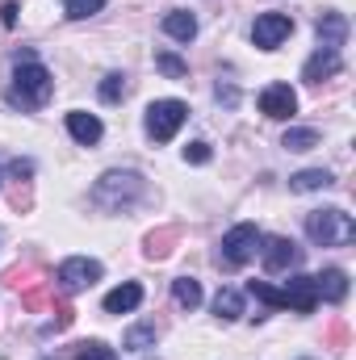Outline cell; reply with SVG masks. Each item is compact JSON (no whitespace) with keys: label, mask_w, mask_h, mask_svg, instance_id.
<instances>
[{"label":"cell","mask_w":356,"mask_h":360,"mask_svg":"<svg viewBox=\"0 0 356 360\" xmlns=\"http://www.w3.org/2000/svg\"><path fill=\"white\" fill-rule=\"evenodd\" d=\"M55 89L51 72L34 59V51H17V68H13V89H8V101L17 109H38L46 105V96Z\"/></svg>","instance_id":"1"},{"label":"cell","mask_w":356,"mask_h":360,"mask_svg":"<svg viewBox=\"0 0 356 360\" xmlns=\"http://www.w3.org/2000/svg\"><path fill=\"white\" fill-rule=\"evenodd\" d=\"M306 235H310V243H319V248H348L356 239V222L348 210H340V205H331V210H310L306 214Z\"/></svg>","instance_id":"2"},{"label":"cell","mask_w":356,"mask_h":360,"mask_svg":"<svg viewBox=\"0 0 356 360\" xmlns=\"http://www.w3.org/2000/svg\"><path fill=\"white\" fill-rule=\"evenodd\" d=\"M143 176L139 172H105V176L92 184V205L117 214V210H130L139 197H143Z\"/></svg>","instance_id":"3"},{"label":"cell","mask_w":356,"mask_h":360,"mask_svg":"<svg viewBox=\"0 0 356 360\" xmlns=\"http://www.w3.org/2000/svg\"><path fill=\"white\" fill-rule=\"evenodd\" d=\"M260 243H265L260 226H252V222H239V226H231V231L222 235L218 264H222V269H243V264H248V260L260 252Z\"/></svg>","instance_id":"4"},{"label":"cell","mask_w":356,"mask_h":360,"mask_svg":"<svg viewBox=\"0 0 356 360\" xmlns=\"http://www.w3.org/2000/svg\"><path fill=\"white\" fill-rule=\"evenodd\" d=\"M184 117H189V105L184 101H172V96L168 101H151L147 105V134L155 143H168L180 126H184Z\"/></svg>","instance_id":"5"},{"label":"cell","mask_w":356,"mask_h":360,"mask_svg":"<svg viewBox=\"0 0 356 360\" xmlns=\"http://www.w3.org/2000/svg\"><path fill=\"white\" fill-rule=\"evenodd\" d=\"M55 281H59V289H63V293H80V289H89L92 281H101V264L89 260V256H72V260H63V264H59Z\"/></svg>","instance_id":"6"},{"label":"cell","mask_w":356,"mask_h":360,"mask_svg":"<svg viewBox=\"0 0 356 360\" xmlns=\"http://www.w3.org/2000/svg\"><path fill=\"white\" fill-rule=\"evenodd\" d=\"M289 34H293V17H285V13H260L252 25V42L260 51H276Z\"/></svg>","instance_id":"7"},{"label":"cell","mask_w":356,"mask_h":360,"mask_svg":"<svg viewBox=\"0 0 356 360\" xmlns=\"http://www.w3.org/2000/svg\"><path fill=\"white\" fill-rule=\"evenodd\" d=\"M260 256H265V269H268V272H289V269H298V264H302V252H298V243H293V239H285V235L265 239Z\"/></svg>","instance_id":"8"},{"label":"cell","mask_w":356,"mask_h":360,"mask_svg":"<svg viewBox=\"0 0 356 360\" xmlns=\"http://www.w3.org/2000/svg\"><path fill=\"white\" fill-rule=\"evenodd\" d=\"M260 113H265V117H276V122L293 117V113H298V92L289 89V84H268V89L260 92Z\"/></svg>","instance_id":"9"},{"label":"cell","mask_w":356,"mask_h":360,"mask_svg":"<svg viewBox=\"0 0 356 360\" xmlns=\"http://www.w3.org/2000/svg\"><path fill=\"white\" fill-rule=\"evenodd\" d=\"M344 72V59H340V51H314L310 59H306V68H302V80L306 84H319V80H327V76H340Z\"/></svg>","instance_id":"10"},{"label":"cell","mask_w":356,"mask_h":360,"mask_svg":"<svg viewBox=\"0 0 356 360\" xmlns=\"http://www.w3.org/2000/svg\"><path fill=\"white\" fill-rule=\"evenodd\" d=\"M285 310H298V314H310L319 306V293H314V276H293L285 289Z\"/></svg>","instance_id":"11"},{"label":"cell","mask_w":356,"mask_h":360,"mask_svg":"<svg viewBox=\"0 0 356 360\" xmlns=\"http://www.w3.org/2000/svg\"><path fill=\"white\" fill-rule=\"evenodd\" d=\"M68 134H72L76 143H84V147H92V143H101L105 126H101V117H96V113H84V109H72V113H68Z\"/></svg>","instance_id":"12"},{"label":"cell","mask_w":356,"mask_h":360,"mask_svg":"<svg viewBox=\"0 0 356 360\" xmlns=\"http://www.w3.org/2000/svg\"><path fill=\"white\" fill-rule=\"evenodd\" d=\"M348 38V17L344 13H323L319 17V46L323 51H340Z\"/></svg>","instance_id":"13"},{"label":"cell","mask_w":356,"mask_h":360,"mask_svg":"<svg viewBox=\"0 0 356 360\" xmlns=\"http://www.w3.org/2000/svg\"><path fill=\"white\" fill-rule=\"evenodd\" d=\"M139 302H143V285L126 281L113 293H105V314H130V310H139Z\"/></svg>","instance_id":"14"},{"label":"cell","mask_w":356,"mask_h":360,"mask_svg":"<svg viewBox=\"0 0 356 360\" xmlns=\"http://www.w3.org/2000/svg\"><path fill=\"white\" fill-rule=\"evenodd\" d=\"M314 293L327 302H344L348 297V272L344 269H323L314 276Z\"/></svg>","instance_id":"15"},{"label":"cell","mask_w":356,"mask_h":360,"mask_svg":"<svg viewBox=\"0 0 356 360\" xmlns=\"http://www.w3.org/2000/svg\"><path fill=\"white\" fill-rule=\"evenodd\" d=\"M164 34L177 38V42H189V38L197 34V17H193L189 8H172V13L164 17Z\"/></svg>","instance_id":"16"},{"label":"cell","mask_w":356,"mask_h":360,"mask_svg":"<svg viewBox=\"0 0 356 360\" xmlns=\"http://www.w3.org/2000/svg\"><path fill=\"white\" fill-rule=\"evenodd\" d=\"M327 184H336V176L327 168H306V172L289 176V188L293 193H314V188H327Z\"/></svg>","instance_id":"17"},{"label":"cell","mask_w":356,"mask_h":360,"mask_svg":"<svg viewBox=\"0 0 356 360\" xmlns=\"http://www.w3.org/2000/svg\"><path fill=\"white\" fill-rule=\"evenodd\" d=\"M214 314H218L222 323H235V319L243 314V297H239V289H218V297H214Z\"/></svg>","instance_id":"18"},{"label":"cell","mask_w":356,"mask_h":360,"mask_svg":"<svg viewBox=\"0 0 356 360\" xmlns=\"http://www.w3.org/2000/svg\"><path fill=\"white\" fill-rule=\"evenodd\" d=\"M172 297H177L180 310H197V306H201V285H197L193 276H177V281H172Z\"/></svg>","instance_id":"19"},{"label":"cell","mask_w":356,"mask_h":360,"mask_svg":"<svg viewBox=\"0 0 356 360\" xmlns=\"http://www.w3.org/2000/svg\"><path fill=\"white\" fill-rule=\"evenodd\" d=\"M172 243H177V231H151L143 256H147V260H168V256H172Z\"/></svg>","instance_id":"20"},{"label":"cell","mask_w":356,"mask_h":360,"mask_svg":"<svg viewBox=\"0 0 356 360\" xmlns=\"http://www.w3.org/2000/svg\"><path fill=\"white\" fill-rule=\"evenodd\" d=\"M122 348H130V352H147V348H155V323H139V327H130L126 340H122Z\"/></svg>","instance_id":"21"},{"label":"cell","mask_w":356,"mask_h":360,"mask_svg":"<svg viewBox=\"0 0 356 360\" xmlns=\"http://www.w3.org/2000/svg\"><path fill=\"white\" fill-rule=\"evenodd\" d=\"M281 147H289V151H310V147H319V130H310V126H293V130H285Z\"/></svg>","instance_id":"22"},{"label":"cell","mask_w":356,"mask_h":360,"mask_svg":"<svg viewBox=\"0 0 356 360\" xmlns=\"http://www.w3.org/2000/svg\"><path fill=\"white\" fill-rule=\"evenodd\" d=\"M126 92H130V84H126V76H122V72H109V76L101 80V101H109V105H117Z\"/></svg>","instance_id":"23"},{"label":"cell","mask_w":356,"mask_h":360,"mask_svg":"<svg viewBox=\"0 0 356 360\" xmlns=\"http://www.w3.org/2000/svg\"><path fill=\"white\" fill-rule=\"evenodd\" d=\"M155 68H160L164 76H172V80H184V76H189V63L177 59L172 51H160V55H155Z\"/></svg>","instance_id":"24"},{"label":"cell","mask_w":356,"mask_h":360,"mask_svg":"<svg viewBox=\"0 0 356 360\" xmlns=\"http://www.w3.org/2000/svg\"><path fill=\"white\" fill-rule=\"evenodd\" d=\"M59 4H63V13H68V17H76V21H80V17H92V13H101V8H105V0H59Z\"/></svg>","instance_id":"25"},{"label":"cell","mask_w":356,"mask_h":360,"mask_svg":"<svg viewBox=\"0 0 356 360\" xmlns=\"http://www.w3.org/2000/svg\"><path fill=\"white\" fill-rule=\"evenodd\" d=\"M76 360H117V356H113V348H109V344L92 340V344H80V356H76Z\"/></svg>","instance_id":"26"},{"label":"cell","mask_w":356,"mask_h":360,"mask_svg":"<svg viewBox=\"0 0 356 360\" xmlns=\"http://www.w3.org/2000/svg\"><path fill=\"white\" fill-rule=\"evenodd\" d=\"M184 160H189V164H210V143H201V139L189 143V147H184Z\"/></svg>","instance_id":"27"},{"label":"cell","mask_w":356,"mask_h":360,"mask_svg":"<svg viewBox=\"0 0 356 360\" xmlns=\"http://www.w3.org/2000/svg\"><path fill=\"white\" fill-rule=\"evenodd\" d=\"M8 172H13L17 180H30V176H34V160H13V164H8Z\"/></svg>","instance_id":"28"},{"label":"cell","mask_w":356,"mask_h":360,"mask_svg":"<svg viewBox=\"0 0 356 360\" xmlns=\"http://www.w3.org/2000/svg\"><path fill=\"white\" fill-rule=\"evenodd\" d=\"M0 21H4L8 30L17 25V4H13V0H4V4H0Z\"/></svg>","instance_id":"29"},{"label":"cell","mask_w":356,"mask_h":360,"mask_svg":"<svg viewBox=\"0 0 356 360\" xmlns=\"http://www.w3.org/2000/svg\"><path fill=\"white\" fill-rule=\"evenodd\" d=\"M218 101H222V105H235V101H239V92L231 89V84H218Z\"/></svg>","instance_id":"30"}]
</instances>
